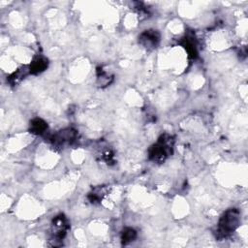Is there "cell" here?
Masks as SVG:
<instances>
[{"mask_svg": "<svg viewBox=\"0 0 248 248\" xmlns=\"http://www.w3.org/2000/svg\"><path fill=\"white\" fill-rule=\"evenodd\" d=\"M173 138L169 134L162 135L156 143H154L148 151L149 159L156 163L164 162L173 151Z\"/></svg>", "mask_w": 248, "mask_h": 248, "instance_id": "6da1fadb", "label": "cell"}, {"mask_svg": "<svg viewBox=\"0 0 248 248\" xmlns=\"http://www.w3.org/2000/svg\"><path fill=\"white\" fill-rule=\"evenodd\" d=\"M240 224V212L236 208H230L223 213L218 223L219 237H226L234 232Z\"/></svg>", "mask_w": 248, "mask_h": 248, "instance_id": "7a4b0ae2", "label": "cell"}, {"mask_svg": "<svg viewBox=\"0 0 248 248\" xmlns=\"http://www.w3.org/2000/svg\"><path fill=\"white\" fill-rule=\"evenodd\" d=\"M69 229L68 221L63 214H59L55 216L52 220L51 225V232H52V240L58 241L64 238L66 235V232Z\"/></svg>", "mask_w": 248, "mask_h": 248, "instance_id": "3957f363", "label": "cell"}, {"mask_svg": "<svg viewBox=\"0 0 248 248\" xmlns=\"http://www.w3.org/2000/svg\"><path fill=\"white\" fill-rule=\"evenodd\" d=\"M76 137H77V132L72 128H67L54 134L50 138V140L53 144L57 146H61L65 144H70L72 141L75 140Z\"/></svg>", "mask_w": 248, "mask_h": 248, "instance_id": "277c9868", "label": "cell"}, {"mask_svg": "<svg viewBox=\"0 0 248 248\" xmlns=\"http://www.w3.org/2000/svg\"><path fill=\"white\" fill-rule=\"evenodd\" d=\"M159 42H160V34L158 31L153 29L145 30L139 36V43L148 49L156 47Z\"/></svg>", "mask_w": 248, "mask_h": 248, "instance_id": "5b68a950", "label": "cell"}, {"mask_svg": "<svg viewBox=\"0 0 248 248\" xmlns=\"http://www.w3.org/2000/svg\"><path fill=\"white\" fill-rule=\"evenodd\" d=\"M47 65H48L47 59L42 55H38L34 57V59L29 64L28 68H29L30 74L37 75L44 72L47 68Z\"/></svg>", "mask_w": 248, "mask_h": 248, "instance_id": "8992f818", "label": "cell"}, {"mask_svg": "<svg viewBox=\"0 0 248 248\" xmlns=\"http://www.w3.org/2000/svg\"><path fill=\"white\" fill-rule=\"evenodd\" d=\"M181 45L186 49V51L189 54V56H191L193 58L197 56V54H198L197 44H196V41H195V39L193 37L185 36L182 39V41H181Z\"/></svg>", "mask_w": 248, "mask_h": 248, "instance_id": "52a82bcc", "label": "cell"}, {"mask_svg": "<svg viewBox=\"0 0 248 248\" xmlns=\"http://www.w3.org/2000/svg\"><path fill=\"white\" fill-rule=\"evenodd\" d=\"M47 130V124L41 118H35L30 123V132L35 135H43Z\"/></svg>", "mask_w": 248, "mask_h": 248, "instance_id": "ba28073f", "label": "cell"}, {"mask_svg": "<svg viewBox=\"0 0 248 248\" xmlns=\"http://www.w3.org/2000/svg\"><path fill=\"white\" fill-rule=\"evenodd\" d=\"M28 74H30L29 68L27 67H22L20 69H18L16 72H15L13 75H11L9 77V82L13 85L18 83L22 78H24V77H26Z\"/></svg>", "mask_w": 248, "mask_h": 248, "instance_id": "9c48e42d", "label": "cell"}, {"mask_svg": "<svg viewBox=\"0 0 248 248\" xmlns=\"http://www.w3.org/2000/svg\"><path fill=\"white\" fill-rule=\"evenodd\" d=\"M137 237V232L132 228H126L121 233V240L124 244L132 242Z\"/></svg>", "mask_w": 248, "mask_h": 248, "instance_id": "30bf717a", "label": "cell"}]
</instances>
